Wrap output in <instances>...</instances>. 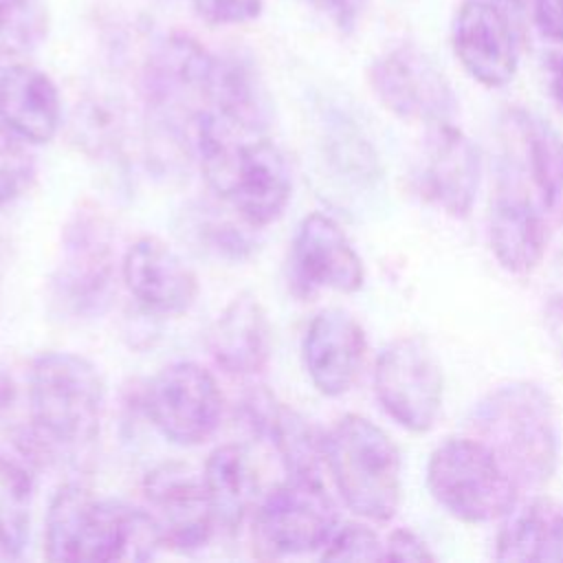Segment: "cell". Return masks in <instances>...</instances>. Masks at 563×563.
<instances>
[{
    "label": "cell",
    "mask_w": 563,
    "mask_h": 563,
    "mask_svg": "<svg viewBox=\"0 0 563 563\" xmlns=\"http://www.w3.org/2000/svg\"><path fill=\"white\" fill-rule=\"evenodd\" d=\"M209 187L251 227L275 222L290 202L292 178L282 150L264 132H246L205 110L191 132Z\"/></svg>",
    "instance_id": "6da1fadb"
},
{
    "label": "cell",
    "mask_w": 563,
    "mask_h": 563,
    "mask_svg": "<svg viewBox=\"0 0 563 563\" xmlns=\"http://www.w3.org/2000/svg\"><path fill=\"white\" fill-rule=\"evenodd\" d=\"M468 429L497 455L521 490H537L552 479L561 435L554 402L541 385L532 380L495 385L473 405Z\"/></svg>",
    "instance_id": "7a4b0ae2"
},
{
    "label": "cell",
    "mask_w": 563,
    "mask_h": 563,
    "mask_svg": "<svg viewBox=\"0 0 563 563\" xmlns=\"http://www.w3.org/2000/svg\"><path fill=\"white\" fill-rule=\"evenodd\" d=\"M161 545L150 510L95 499L81 484H64L48 504L44 548L51 561H147Z\"/></svg>",
    "instance_id": "3957f363"
},
{
    "label": "cell",
    "mask_w": 563,
    "mask_h": 563,
    "mask_svg": "<svg viewBox=\"0 0 563 563\" xmlns=\"http://www.w3.org/2000/svg\"><path fill=\"white\" fill-rule=\"evenodd\" d=\"M325 466L345 506L367 521H389L402 497V462L394 440L372 420L347 413L323 438Z\"/></svg>",
    "instance_id": "277c9868"
},
{
    "label": "cell",
    "mask_w": 563,
    "mask_h": 563,
    "mask_svg": "<svg viewBox=\"0 0 563 563\" xmlns=\"http://www.w3.org/2000/svg\"><path fill=\"white\" fill-rule=\"evenodd\" d=\"M29 402L40 444L81 446L99 431L106 385L88 358L44 352L31 365Z\"/></svg>",
    "instance_id": "5b68a950"
},
{
    "label": "cell",
    "mask_w": 563,
    "mask_h": 563,
    "mask_svg": "<svg viewBox=\"0 0 563 563\" xmlns=\"http://www.w3.org/2000/svg\"><path fill=\"white\" fill-rule=\"evenodd\" d=\"M431 497L464 523L504 519L519 501V486L477 438H449L433 449L427 462Z\"/></svg>",
    "instance_id": "8992f818"
},
{
    "label": "cell",
    "mask_w": 563,
    "mask_h": 563,
    "mask_svg": "<svg viewBox=\"0 0 563 563\" xmlns=\"http://www.w3.org/2000/svg\"><path fill=\"white\" fill-rule=\"evenodd\" d=\"M336 526V506L321 477L288 475L260 504L253 537L262 556H292L323 550Z\"/></svg>",
    "instance_id": "52a82bcc"
},
{
    "label": "cell",
    "mask_w": 563,
    "mask_h": 563,
    "mask_svg": "<svg viewBox=\"0 0 563 563\" xmlns=\"http://www.w3.org/2000/svg\"><path fill=\"white\" fill-rule=\"evenodd\" d=\"M213 57L198 40L185 33L165 37L147 59L145 92L161 123L191 145L198 117L209 110Z\"/></svg>",
    "instance_id": "ba28073f"
},
{
    "label": "cell",
    "mask_w": 563,
    "mask_h": 563,
    "mask_svg": "<svg viewBox=\"0 0 563 563\" xmlns=\"http://www.w3.org/2000/svg\"><path fill=\"white\" fill-rule=\"evenodd\" d=\"M374 391L383 411L413 433L429 431L442 409L444 378L433 350L420 336L387 343L374 365Z\"/></svg>",
    "instance_id": "9c48e42d"
},
{
    "label": "cell",
    "mask_w": 563,
    "mask_h": 563,
    "mask_svg": "<svg viewBox=\"0 0 563 563\" xmlns=\"http://www.w3.org/2000/svg\"><path fill=\"white\" fill-rule=\"evenodd\" d=\"M376 99L394 117L427 128L453 121L457 97L433 57L416 44H398L380 53L367 70Z\"/></svg>",
    "instance_id": "30bf717a"
},
{
    "label": "cell",
    "mask_w": 563,
    "mask_h": 563,
    "mask_svg": "<svg viewBox=\"0 0 563 563\" xmlns=\"http://www.w3.org/2000/svg\"><path fill=\"white\" fill-rule=\"evenodd\" d=\"M143 405L167 440L196 446L209 440L220 424L222 391L209 369L194 361H178L150 380Z\"/></svg>",
    "instance_id": "8fae6325"
},
{
    "label": "cell",
    "mask_w": 563,
    "mask_h": 563,
    "mask_svg": "<svg viewBox=\"0 0 563 563\" xmlns=\"http://www.w3.org/2000/svg\"><path fill=\"white\" fill-rule=\"evenodd\" d=\"M545 211L528 176L501 156L497 163L495 196L490 200L488 240L504 271L523 275L539 266L548 242Z\"/></svg>",
    "instance_id": "7c38bea8"
},
{
    "label": "cell",
    "mask_w": 563,
    "mask_h": 563,
    "mask_svg": "<svg viewBox=\"0 0 563 563\" xmlns=\"http://www.w3.org/2000/svg\"><path fill=\"white\" fill-rule=\"evenodd\" d=\"M112 235L101 216L81 211L66 227L55 275L57 297L79 314L99 312L112 288Z\"/></svg>",
    "instance_id": "4fadbf2b"
},
{
    "label": "cell",
    "mask_w": 563,
    "mask_h": 563,
    "mask_svg": "<svg viewBox=\"0 0 563 563\" xmlns=\"http://www.w3.org/2000/svg\"><path fill=\"white\" fill-rule=\"evenodd\" d=\"M290 277L295 292L312 297L328 288L356 292L365 282V266L343 229L325 213H308L292 238Z\"/></svg>",
    "instance_id": "5bb4252c"
},
{
    "label": "cell",
    "mask_w": 563,
    "mask_h": 563,
    "mask_svg": "<svg viewBox=\"0 0 563 563\" xmlns=\"http://www.w3.org/2000/svg\"><path fill=\"white\" fill-rule=\"evenodd\" d=\"M143 490L165 545L196 552L209 543L216 521L202 475L185 464H161L147 473Z\"/></svg>",
    "instance_id": "9a60e30c"
},
{
    "label": "cell",
    "mask_w": 563,
    "mask_h": 563,
    "mask_svg": "<svg viewBox=\"0 0 563 563\" xmlns=\"http://www.w3.org/2000/svg\"><path fill=\"white\" fill-rule=\"evenodd\" d=\"M451 44L471 79L486 88L512 81L519 66L515 31L490 0H464L451 24Z\"/></svg>",
    "instance_id": "2e32d148"
},
{
    "label": "cell",
    "mask_w": 563,
    "mask_h": 563,
    "mask_svg": "<svg viewBox=\"0 0 563 563\" xmlns=\"http://www.w3.org/2000/svg\"><path fill=\"white\" fill-rule=\"evenodd\" d=\"M418 178L427 200L453 218H466L482 178L477 145L453 121L431 125Z\"/></svg>",
    "instance_id": "e0dca14e"
},
{
    "label": "cell",
    "mask_w": 563,
    "mask_h": 563,
    "mask_svg": "<svg viewBox=\"0 0 563 563\" xmlns=\"http://www.w3.org/2000/svg\"><path fill=\"white\" fill-rule=\"evenodd\" d=\"M121 277L141 308L154 314H183L198 295L196 273L161 238L132 242L121 262Z\"/></svg>",
    "instance_id": "ac0fdd59"
},
{
    "label": "cell",
    "mask_w": 563,
    "mask_h": 563,
    "mask_svg": "<svg viewBox=\"0 0 563 563\" xmlns=\"http://www.w3.org/2000/svg\"><path fill=\"white\" fill-rule=\"evenodd\" d=\"M367 339L361 323L345 310L317 312L303 334L301 354L312 385L323 396H343L356 383Z\"/></svg>",
    "instance_id": "d6986e66"
},
{
    "label": "cell",
    "mask_w": 563,
    "mask_h": 563,
    "mask_svg": "<svg viewBox=\"0 0 563 563\" xmlns=\"http://www.w3.org/2000/svg\"><path fill=\"white\" fill-rule=\"evenodd\" d=\"M504 154L532 183L541 202L552 211L563 196V139L539 114L510 108L499 121Z\"/></svg>",
    "instance_id": "ffe728a7"
},
{
    "label": "cell",
    "mask_w": 563,
    "mask_h": 563,
    "mask_svg": "<svg viewBox=\"0 0 563 563\" xmlns=\"http://www.w3.org/2000/svg\"><path fill=\"white\" fill-rule=\"evenodd\" d=\"M207 347L229 374L251 376L262 372L271 356V323L260 299L251 292L233 297L211 323Z\"/></svg>",
    "instance_id": "44dd1931"
},
{
    "label": "cell",
    "mask_w": 563,
    "mask_h": 563,
    "mask_svg": "<svg viewBox=\"0 0 563 563\" xmlns=\"http://www.w3.org/2000/svg\"><path fill=\"white\" fill-rule=\"evenodd\" d=\"M249 427L271 442L288 475H319L323 457V438L295 409L275 400L273 394L257 389L242 402Z\"/></svg>",
    "instance_id": "7402d4cb"
},
{
    "label": "cell",
    "mask_w": 563,
    "mask_h": 563,
    "mask_svg": "<svg viewBox=\"0 0 563 563\" xmlns=\"http://www.w3.org/2000/svg\"><path fill=\"white\" fill-rule=\"evenodd\" d=\"M0 123L31 145L48 143L62 123L55 81L26 64L4 68L0 73Z\"/></svg>",
    "instance_id": "603a6c76"
},
{
    "label": "cell",
    "mask_w": 563,
    "mask_h": 563,
    "mask_svg": "<svg viewBox=\"0 0 563 563\" xmlns=\"http://www.w3.org/2000/svg\"><path fill=\"white\" fill-rule=\"evenodd\" d=\"M209 110L246 132H264L268 128L273 117L271 95L249 57L240 53L213 57Z\"/></svg>",
    "instance_id": "cb8c5ba5"
},
{
    "label": "cell",
    "mask_w": 563,
    "mask_h": 563,
    "mask_svg": "<svg viewBox=\"0 0 563 563\" xmlns=\"http://www.w3.org/2000/svg\"><path fill=\"white\" fill-rule=\"evenodd\" d=\"M202 484L211 504L216 528L235 532L244 523L257 497V477L244 446L222 444L205 462Z\"/></svg>",
    "instance_id": "d4e9b609"
},
{
    "label": "cell",
    "mask_w": 563,
    "mask_h": 563,
    "mask_svg": "<svg viewBox=\"0 0 563 563\" xmlns=\"http://www.w3.org/2000/svg\"><path fill=\"white\" fill-rule=\"evenodd\" d=\"M33 479L29 471L0 455V556L18 559L29 541Z\"/></svg>",
    "instance_id": "484cf974"
},
{
    "label": "cell",
    "mask_w": 563,
    "mask_h": 563,
    "mask_svg": "<svg viewBox=\"0 0 563 563\" xmlns=\"http://www.w3.org/2000/svg\"><path fill=\"white\" fill-rule=\"evenodd\" d=\"M46 0H0V55H26L48 35Z\"/></svg>",
    "instance_id": "4316f807"
},
{
    "label": "cell",
    "mask_w": 563,
    "mask_h": 563,
    "mask_svg": "<svg viewBox=\"0 0 563 563\" xmlns=\"http://www.w3.org/2000/svg\"><path fill=\"white\" fill-rule=\"evenodd\" d=\"M29 143L0 123V209L15 200L29 185L35 161Z\"/></svg>",
    "instance_id": "83f0119b"
},
{
    "label": "cell",
    "mask_w": 563,
    "mask_h": 563,
    "mask_svg": "<svg viewBox=\"0 0 563 563\" xmlns=\"http://www.w3.org/2000/svg\"><path fill=\"white\" fill-rule=\"evenodd\" d=\"M77 136L95 152L112 150L123 132V117L117 103L108 99H90L77 110Z\"/></svg>",
    "instance_id": "f1b7e54d"
},
{
    "label": "cell",
    "mask_w": 563,
    "mask_h": 563,
    "mask_svg": "<svg viewBox=\"0 0 563 563\" xmlns=\"http://www.w3.org/2000/svg\"><path fill=\"white\" fill-rule=\"evenodd\" d=\"M323 561H385V541L365 523L336 526L321 552Z\"/></svg>",
    "instance_id": "f546056e"
},
{
    "label": "cell",
    "mask_w": 563,
    "mask_h": 563,
    "mask_svg": "<svg viewBox=\"0 0 563 563\" xmlns=\"http://www.w3.org/2000/svg\"><path fill=\"white\" fill-rule=\"evenodd\" d=\"M328 143L332 161L341 172L358 180L376 176V156L372 145L350 123H336Z\"/></svg>",
    "instance_id": "4dcf8cb0"
},
{
    "label": "cell",
    "mask_w": 563,
    "mask_h": 563,
    "mask_svg": "<svg viewBox=\"0 0 563 563\" xmlns=\"http://www.w3.org/2000/svg\"><path fill=\"white\" fill-rule=\"evenodd\" d=\"M194 13L211 26H238L253 22L264 11V0H189Z\"/></svg>",
    "instance_id": "1f68e13d"
},
{
    "label": "cell",
    "mask_w": 563,
    "mask_h": 563,
    "mask_svg": "<svg viewBox=\"0 0 563 563\" xmlns=\"http://www.w3.org/2000/svg\"><path fill=\"white\" fill-rule=\"evenodd\" d=\"M537 561H563V508L550 501H545L543 508Z\"/></svg>",
    "instance_id": "d6a6232c"
},
{
    "label": "cell",
    "mask_w": 563,
    "mask_h": 563,
    "mask_svg": "<svg viewBox=\"0 0 563 563\" xmlns=\"http://www.w3.org/2000/svg\"><path fill=\"white\" fill-rule=\"evenodd\" d=\"M385 561H435V554L416 532L400 528L385 539Z\"/></svg>",
    "instance_id": "836d02e7"
},
{
    "label": "cell",
    "mask_w": 563,
    "mask_h": 563,
    "mask_svg": "<svg viewBox=\"0 0 563 563\" xmlns=\"http://www.w3.org/2000/svg\"><path fill=\"white\" fill-rule=\"evenodd\" d=\"M534 29L550 42H563V0H523Z\"/></svg>",
    "instance_id": "e575fe53"
},
{
    "label": "cell",
    "mask_w": 563,
    "mask_h": 563,
    "mask_svg": "<svg viewBox=\"0 0 563 563\" xmlns=\"http://www.w3.org/2000/svg\"><path fill=\"white\" fill-rule=\"evenodd\" d=\"M310 2L319 7L332 20V24L343 33L354 31L365 9V0H310Z\"/></svg>",
    "instance_id": "d590c367"
},
{
    "label": "cell",
    "mask_w": 563,
    "mask_h": 563,
    "mask_svg": "<svg viewBox=\"0 0 563 563\" xmlns=\"http://www.w3.org/2000/svg\"><path fill=\"white\" fill-rule=\"evenodd\" d=\"M545 328L559 356L563 358V284L552 290L545 301Z\"/></svg>",
    "instance_id": "8d00e7d4"
},
{
    "label": "cell",
    "mask_w": 563,
    "mask_h": 563,
    "mask_svg": "<svg viewBox=\"0 0 563 563\" xmlns=\"http://www.w3.org/2000/svg\"><path fill=\"white\" fill-rule=\"evenodd\" d=\"M543 68H545L548 92L556 101V106L563 108V53L561 51L548 53Z\"/></svg>",
    "instance_id": "74e56055"
}]
</instances>
